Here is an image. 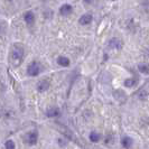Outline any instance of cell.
Returning a JSON list of instances; mask_svg holds the SVG:
<instances>
[{
  "label": "cell",
  "mask_w": 149,
  "mask_h": 149,
  "mask_svg": "<svg viewBox=\"0 0 149 149\" xmlns=\"http://www.w3.org/2000/svg\"><path fill=\"white\" fill-rule=\"evenodd\" d=\"M24 58V47L19 43H16L13 46L11 51V63L15 67L19 66L22 64V61Z\"/></svg>",
  "instance_id": "cell-1"
},
{
  "label": "cell",
  "mask_w": 149,
  "mask_h": 149,
  "mask_svg": "<svg viewBox=\"0 0 149 149\" xmlns=\"http://www.w3.org/2000/svg\"><path fill=\"white\" fill-rule=\"evenodd\" d=\"M40 72H42V66L38 62H33L27 68V73L29 76H37Z\"/></svg>",
  "instance_id": "cell-2"
},
{
  "label": "cell",
  "mask_w": 149,
  "mask_h": 149,
  "mask_svg": "<svg viewBox=\"0 0 149 149\" xmlns=\"http://www.w3.org/2000/svg\"><path fill=\"white\" fill-rule=\"evenodd\" d=\"M37 132L36 131H33V132H28V134L25 136V140L26 142L30 145V146H33V145H35L36 142H37Z\"/></svg>",
  "instance_id": "cell-3"
},
{
  "label": "cell",
  "mask_w": 149,
  "mask_h": 149,
  "mask_svg": "<svg viewBox=\"0 0 149 149\" xmlns=\"http://www.w3.org/2000/svg\"><path fill=\"white\" fill-rule=\"evenodd\" d=\"M109 47L112 49H121L122 48V42L117 37L112 38L109 42Z\"/></svg>",
  "instance_id": "cell-4"
},
{
  "label": "cell",
  "mask_w": 149,
  "mask_h": 149,
  "mask_svg": "<svg viewBox=\"0 0 149 149\" xmlns=\"http://www.w3.org/2000/svg\"><path fill=\"white\" fill-rule=\"evenodd\" d=\"M49 88V81L47 80V79H44V80H42L40 82L38 83L37 85V89L39 92H44L46 90Z\"/></svg>",
  "instance_id": "cell-5"
},
{
  "label": "cell",
  "mask_w": 149,
  "mask_h": 149,
  "mask_svg": "<svg viewBox=\"0 0 149 149\" xmlns=\"http://www.w3.org/2000/svg\"><path fill=\"white\" fill-rule=\"evenodd\" d=\"M92 19H93V17H92V15L91 14H85V15H83L81 18H80V24L81 25H89V24H91L92 22Z\"/></svg>",
  "instance_id": "cell-6"
},
{
  "label": "cell",
  "mask_w": 149,
  "mask_h": 149,
  "mask_svg": "<svg viewBox=\"0 0 149 149\" xmlns=\"http://www.w3.org/2000/svg\"><path fill=\"white\" fill-rule=\"evenodd\" d=\"M24 19H25V22H26L27 25H33L34 20H35V16H34V14L31 11H27L25 14V16H24Z\"/></svg>",
  "instance_id": "cell-7"
},
{
  "label": "cell",
  "mask_w": 149,
  "mask_h": 149,
  "mask_svg": "<svg viewBox=\"0 0 149 149\" xmlns=\"http://www.w3.org/2000/svg\"><path fill=\"white\" fill-rule=\"evenodd\" d=\"M60 109L58 108H56V107H53L51 109H48L47 110V117H49V118H54V117H57V116H60Z\"/></svg>",
  "instance_id": "cell-8"
},
{
  "label": "cell",
  "mask_w": 149,
  "mask_h": 149,
  "mask_svg": "<svg viewBox=\"0 0 149 149\" xmlns=\"http://www.w3.org/2000/svg\"><path fill=\"white\" fill-rule=\"evenodd\" d=\"M131 145H132V139L130 138V137H123L122 139H121V146L123 147V148H130L131 147Z\"/></svg>",
  "instance_id": "cell-9"
},
{
  "label": "cell",
  "mask_w": 149,
  "mask_h": 149,
  "mask_svg": "<svg viewBox=\"0 0 149 149\" xmlns=\"http://www.w3.org/2000/svg\"><path fill=\"white\" fill-rule=\"evenodd\" d=\"M72 13V7L70 5H63L60 8V14L62 16H67Z\"/></svg>",
  "instance_id": "cell-10"
},
{
  "label": "cell",
  "mask_w": 149,
  "mask_h": 149,
  "mask_svg": "<svg viewBox=\"0 0 149 149\" xmlns=\"http://www.w3.org/2000/svg\"><path fill=\"white\" fill-rule=\"evenodd\" d=\"M57 63H58V65L64 66V67H66L70 65V61H68V58L64 57V56H60V57L57 58Z\"/></svg>",
  "instance_id": "cell-11"
},
{
  "label": "cell",
  "mask_w": 149,
  "mask_h": 149,
  "mask_svg": "<svg viewBox=\"0 0 149 149\" xmlns=\"http://www.w3.org/2000/svg\"><path fill=\"white\" fill-rule=\"evenodd\" d=\"M61 130L64 132V134L65 136H67L70 139H72V140H75L76 141V139H75V137H74V134H73V132L70 130V129H67L66 127H61Z\"/></svg>",
  "instance_id": "cell-12"
},
{
  "label": "cell",
  "mask_w": 149,
  "mask_h": 149,
  "mask_svg": "<svg viewBox=\"0 0 149 149\" xmlns=\"http://www.w3.org/2000/svg\"><path fill=\"white\" fill-rule=\"evenodd\" d=\"M100 138H101L100 134H97V132H95V131H93V132L90 134V140H91L92 142H97L99 140H100Z\"/></svg>",
  "instance_id": "cell-13"
},
{
  "label": "cell",
  "mask_w": 149,
  "mask_h": 149,
  "mask_svg": "<svg viewBox=\"0 0 149 149\" xmlns=\"http://www.w3.org/2000/svg\"><path fill=\"white\" fill-rule=\"evenodd\" d=\"M138 68L143 74H149V64H139Z\"/></svg>",
  "instance_id": "cell-14"
},
{
  "label": "cell",
  "mask_w": 149,
  "mask_h": 149,
  "mask_svg": "<svg viewBox=\"0 0 149 149\" xmlns=\"http://www.w3.org/2000/svg\"><path fill=\"white\" fill-rule=\"evenodd\" d=\"M137 84V80L136 79H129V80H126L125 81V85L127 88H131V86H134Z\"/></svg>",
  "instance_id": "cell-15"
},
{
  "label": "cell",
  "mask_w": 149,
  "mask_h": 149,
  "mask_svg": "<svg viewBox=\"0 0 149 149\" xmlns=\"http://www.w3.org/2000/svg\"><path fill=\"white\" fill-rule=\"evenodd\" d=\"M5 147H6V149H15V142L13 140H8V141H6Z\"/></svg>",
  "instance_id": "cell-16"
},
{
  "label": "cell",
  "mask_w": 149,
  "mask_h": 149,
  "mask_svg": "<svg viewBox=\"0 0 149 149\" xmlns=\"http://www.w3.org/2000/svg\"><path fill=\"white\" fill-rule=\"evenodd\" d=\"M58 143H61L62 146H65V145H66L65 141H64V140H62V139H58Z\"/></svg>",
  "instance_id": "cell-17"
}]
</instances>
